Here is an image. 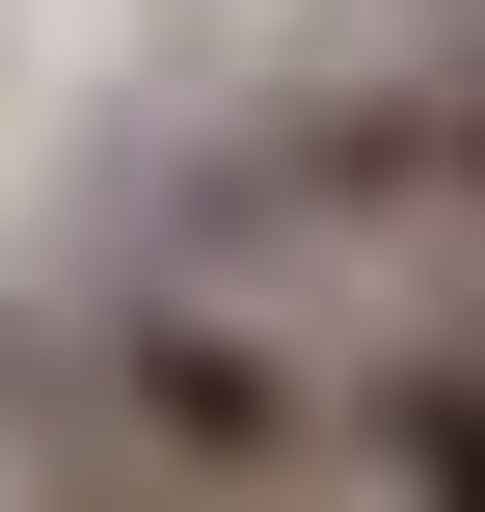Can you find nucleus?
Masks as SVG:
<instances>
[{"mask_svg":"<svg viewBox=\"0 0 485 512\" xmlns=\"http://www.w3.org/2000/svg\"><path fill=\"white\" fill-rule=\"evenodd\" d=\"M81 405H108V459H135V486H189V512H297L324 459H351V405H324L270 324H108V351H81Z\"/></svg>","mask_w":485,"mask_h":512,"instance_id":"obj_1","label":"nucleus"},{"mask_svg":"<svg viewBox=\"0 0 485 512\" xmlns=\"http://www.w3.org/2000/svg\"><path fill=\"white\" fill-rule=\"evenodd\" d=\"M243 216L270 243H432L459 216V81H324L243 135Z\"/></svg>","mask_w":485,"mask_h":512,"instance_id":"obj_2","label":"nucleus"},{"mask_svg":"<svg viewBox=\"0 0 485 512\" xmlns=\"http://www.w3.org/2000/svg\"><path fill=\"white\" fill-rule=\"evenodd\" d=\"M351 486H378V512H485V351L351 378Z\"/></svg>","mask_w":485,"mask_h":512,"instance_id":"obj_3","label":"nucleus"}]
</instances>
